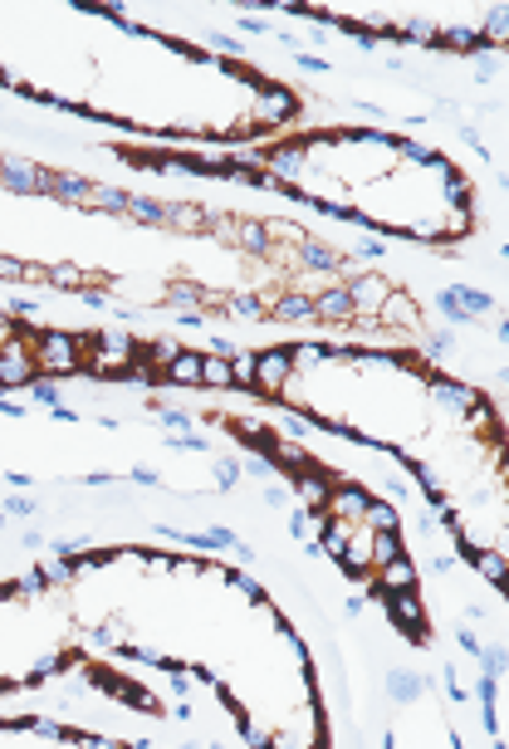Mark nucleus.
Listing matches in <instances>:
<instances>
[{
  "label": "nucleus",
  "mask_w": 509,
  "mask_h": 749,
  "mask_svg": "<svg viewBox=\"0 0 509 749\" xmlns=\"http://www.w3.org/2000/svg\"><path fill=\"white\" fill-rule=\"evenodd\" d=\"M294 377V348H280V353H255V377L250 383L260 393H284Z\"/></svg>",
  "instance_id": "nucleus-1"
},
{
  "label": "nucleus",
  "mask_w": 509,
  "mask_h": 749,
  "mask_svg": "<svg viewBox=\"0 0 509 749\" xmlns=\"http://www.w3.org/2000/svg\"><path fill=\"white\" fill-rule=\"evenodd\" d=\"M167 377H172V383H201V358L196 353H172Z\"/></svg>",
  "instance_id": "nucleus-2"
}]
</instances>
